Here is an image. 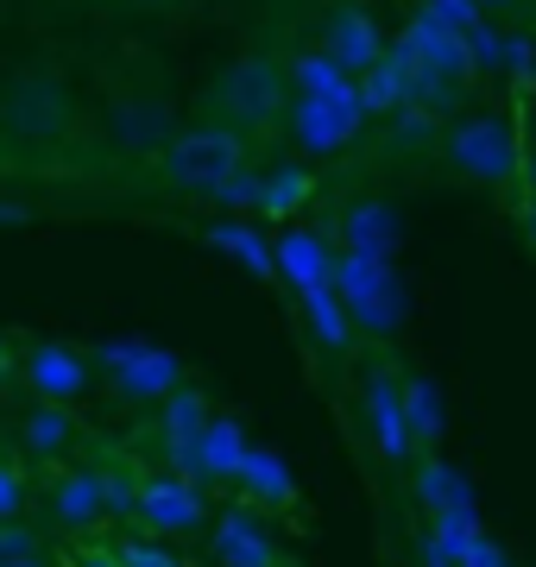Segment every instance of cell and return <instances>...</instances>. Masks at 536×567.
<instances>
[{"mask_svg": "<svg viewBox=\"0 0 536 567\" xmlns=\"http://www.w3.org/2000/svg\"><path fill=\"white\" fill-rule=\"evenodd\" d=\"M107 365L121 372V391L126 398H171L184 365L171 353H152V347H107Z\"/></svg>", "mask_w": 536, "mask_h": 567, "instance_id": "cell-1", "label": "cell"}, {"mask_svg": "<svg viewBox=\"0 0 536 567\" xmlns=\"http://www.w3.org/2000/svg\"><path fill=\"white\" fill-rule=\"evenodd\" d=\"M367 429H372V442H379V454H385V461H404V454H411L404 391H398L392 379H379V372L367 379Z\"/></svg>", "mask_w": 536, "mask_h": 567, "instance_id": "cell-2", "label": "cell"}, {"mask_svg": "<svg viewBox=\"0 0 536 567\" xmlns=\"http://www.w3.org/2000/svg\"><path fill=\"white\" fill-rule=\"evenodd\" d=\"M25 379H32V391H39L44 404H70V398L83 391L89 372L70 347H32V353H25Z\"/></svg>", "mask_w": 536, "mask_h": 567, "instance_id": "cell-3", "label": "cell"}, {"mask_svg": "<svg viewBox=\"0 0 536 567\" xmlns=\"http://www.w3.org/2000/svg\"><path fill=\"white\" fill-rule=\"evenodd\" d=\"M140 517L152 529H196L203 524V492L177 486V480H152V486L140 492Z\"/></svg>", "mask_w": 536, "mask_h": 567, "instance_id": "cell-4", "label": "cell"}, {"mask_svg": "<svg viewBox=\"0 0 536 567\" xmlns=\"http://www.w3.org/2000/svg\"><path fill=\"white\" fill-rule=\"evenodd\" d=\"M215 548H221V567H278V548H271V536L252 517H221V529H215Z\"/></svg>", "mask_w": 536, "mask_h": 567, "instance_id": "cell-5", "label": "cell"}, {"mask_svg": "<svg viewBox=\"0 0 536 567\" xmlns=\"http://www.w3.org/2000/svg\"><path fill=\"white\" fill-rule=\"evenodd\" d=\"M247 435H240V429L234 423H208L203 429V442H196V466H203L208 480H227V473H240V466H247Z\"/></svg>", "mask_w": 536, "mask_h": 567, "instance_id": "cell-6", "label": "cell"}, {"mask_svg": "<svg viewBox=\"0 0 536 567\" xmlns=\"http://www.w3.org/2000/svg\"><path fill=\"white\" fill-rule=\"evenodd\" d=\"M107 505V486L95 473H76V480H63L58 486V517L63 524H89V517H102Z\"/></svg>", "mask_w": 536, "mask_h": 567, "instance_id": "cell-7", "label": "cell"}, {"mask_svg": "<svg viewBox=\"0 0 536 567\" xmlns=\"http://www.w3.org/2000/svg\"><path fill=\"white\" fill-rule=\"evenodd\" d=\"M240 480H247L266 505H290V473L278 466V454H266V447H252L247 466H240Z\"/></svg>", "mask_w": 536, "mask_h": 567, "instance_id": "cell-8", "label": "cell"}, {"mask_svg": "<svg viewBox=\"0 0 536 567\" xmlns=\"http://www.w3.org/2000/svg\"><path fill=\"white\" fill-rule=\"evenodd\" d=\"M404 391V416H411V435H423V442H435V398H430V385H398Z\"/></svg>", "mask_w": 536, "mask_h": 567, "instance_id": "cell-9", "label": "cell"}, {"mask_svg": "<svg viewBox=\"0 0 536 567\" xmlns=\"http://www.w3.org/2000/svg\"><path fill=\"white\" fill-rule=\"evenodd\" d=\"M20 511H25V480L0 466V524H7V517H20Z\"/></svg>", "mask_w": 536, "mask_h": 567, "instance_id": "cell-10", "label": "cell"}, {"mask_svg": "<svg viewBox=\"0 0 536 567\" xmlns=\"http://www.w3.org/2000/svg\"><path fill=\"white\" fill-rule=\"evenodd\" d=\"M32 442H39V447H58L63 442V416H58V410H44L39 423H32Z\"/></svg>", "mask_w": 536, "mask_h": 567, "instance_id": "cell-11", "label": "cell"}, {"mask_svg": "<svg viewBox=\"0 0 536 567\" xmlns=\"http://www.w3.org/2000/svg\"><path fill=\"white\" fill-rule=\"evenodd\" d=\"M121 567H177V561H171L165 548H126Z\"/></svg>", "mask_w": 536, "mask_h": 567, "instance_id": "cell-12", "label": "cell"}]
</instances>
